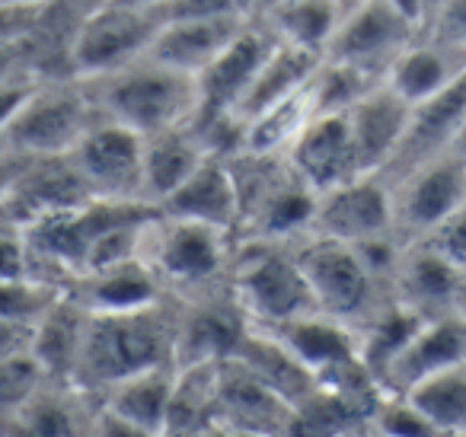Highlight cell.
<instances>
[{"label":"cell","instance_id":"cell-1","mask_svg":"<svg viewBox=\"0 0 466 437\" xmlns=\"http://www.w3.org/2000/svg\"><path fill=\"white\" fill-rule=\"evenodd\" d=\"M176 300L154 303L128 313H90L84 351H80L74 386L99 396L154 367H176Z\"/></svg>","mask_w":466,"mask_h":437},{"label":"cell","instance_id":"cell-2","mask_svg":"<svg viewBox=\"0 0 466 437\" xmlns=\"http://www.w3.org/2000/svg\"><path fill=\"white\" fill-rule=\"evenodd\" d=\"M237 256V237L195 220L167 218L157 211L147 224L141 262L157 275L160 288L173 300L230 290V269Z\"/></svg>","mask_w":466,"mask_h":437},{"label":"cell","instance_id":"cell-3","mask_svg":"<svg viewBox=\"0 0 466 437\" xmlns=\"http://www.w3.org/2000/svg\"><path fill=\"white\" fill-rule=\"evenodd\" d=\"M84 84L99 116L125 125L141 137L179 128L198 116V80L160 65L150 55L122 71Z\"/></svg>","mask_w":466,"mask_h":437},{"label":"cell","instance_id":"cell-4","mask_svg":"<svg viewBox=\"0 0 466 437\" xmlns=\"http://www.w3.org/2000/svg\"><path fill=\"white\" fill-rule=\"evenodd\" d=\"M96 118L99 112L84 80H35V86L4 128L0 154L26 157V160L67 157Z\"/></svg>","mask_w":466,"mask_h":437},{"label":"cell","instance_id":"cell-5","mask_svg":"<svg viewBox=\"0 0 466 437\" xmlns=\"http://www.w3.org/2000/svg\"><path fill=\"white\" fill-rule=\"evenodd\" d=\"M294 256L304 269L319 313L345 322L355 332L393 303L390 288L368 269L355 246L310 233L294 243Z\"/></svg>","mask_w":466,"mask_h":437},{"label":"cell","instance_id":"cell-6","mask_svg":"<svg viewBox=\"0 0 466 437\" xmlns=\"http://www.w3.org/2000/svg\"><path fill=\"white\" fill-rule=\"evenodd\" d=\"M230 294L247 322L262 329L317 313L310 284L294 256V243H237Z\"/></svg>","mask_w":466,"mask_h":437},{"label":"cell","instance_id":"cell-7","mask_svg":"<svg viewBox=\"0 0 466 437\" xmlns=\"http://www.w3.org/2000/svg\"><path fill=\"white\" fill-rule=\"evenodd\" d=\"M160 26V10L93 0L71 36L67 74L74 80H96L147 58Z\"/></svg>","mask_w":466,"mask_h":437},{"label":"cell","instance_id":"cell-8","mask_svg":"<svg viewBox=\"0 0 466 437\" xmlns=\"http://www.w3.org/2000/svg\"><path fill=\"white\" fill-rule=\"evenodd\" d=\"M419 36L421 26L400 0H351L323 58L383 80Z\"/></svg>","mask_w":466,"mask_h":437},{"label":"cell","instance_id":"cell-9","mask_svg":"<svg viewBox=\"0 0 466 437\" xmlns=\"http://www.w3.org/2000/svg\"><path fill=\"white\" fill-rule=\"evenodd\" d=\"M80 182L96 201H144V137L99 116L67 154Z\"/></svg>","mask_w":466,"mask_h":437},{"label":"cell","instance_id":"cell-10","mask_svg":"<svg viewBox=\"0 0 466 437\" xmlns=\"http://www.w3.org/2000/svg\"><path fill=\"white\" fill-rule=\"evenodd\" d=\"M393 188V227L402 243L425 239L447 214L466 201V160L451 150L419 163L390 182Z\"/></svg>","mask_w":466,"mask_h":437},{"label":"cell","instance_id":"cell-11","mask_svg":"<svg viewBox=\"0 0 466 437\" xmlns=\"http://www.w3.org/2000/svg\"><path fill=\"white\" fill-rule=\"evenodd\" d=\"M313 237L361 246L380 237H396L393 188L383 176H358L317 198Z\"/></svg>","mask_w":466,"mask_h":437},{"label":"cell","instance_id":"cell-12","mask_svg":"<svg viewBox=\"0 0 466 437\" xmlns=\"http://www.w3.org/2000/svg\"><path fill=\"white\" fill-rule=\"evenodd\" d=\"M390 294L402 310L419 320H447L460 316L466 297V275L428 243H406L396 262Z\"/></svg>","mask_w":466,"mask_h":437},{"label":"cell","instance_id":"cell-13","mask_svg":"<svg viewBox=\"0 0 466 437\" xmlns=\"http://www.w3.org/2000/svg\"><path fill=\"white\" fill-rule=\"evenodd\" d=\"M294 405L253 377L233 358L218 367V396H214V424L253 437H285Z\"/></svg>","mask_w":466,"mask_h":437},{"label":"cell","instance_id":"cell-14","mask_svg":"<svg viewBox=\"0 0 466 437\" xmlns=\"http://www.w3.org/2000/svg\"><path fill=\"white\" fill-rule=\"evenodd\" d=\"M285 160L298 173V179L310 186L317 195L364 176L361 167H358L355 141H351L345 112L313 116V122L300 131V137L291 144Z\"/></svg>","mask_w":466,"mask_h":437},{"label":"cell","instance_id":"cell-15","mask_svg":"<svg viewBox=\"0 0 466 437\" xmlns=\"http://www.w3.org/2000/svg\"><path fill=\"white\" fill-rule=\"evenodd\" d=\"M345 118H349V131L351 141H355L361 173L380 176L396 157L402 137H406L412 106L380 80L351 109H345Z\"/></svg>","mask_w":466,"mask_h":437},{"label":"cell","instance_id":"cell-16","mask_svg":"<svg viewBox=\"0 0 466 437\" xmlns=\"http://www.w3.org/2000/svg\"><path fill=\"white\" fill-rule=\"evenodd\" d=\"M160 214L179 220L214 227L237 237L240 227V188L233 179V169L227 154H211L160 208Z\"/></svg>","mask_w":466,"mask_h":437},{"label":"cell","instance_id":"cell-17","mask_svg":"<svg viewBox=\"0 0 466 437\" xmlns=\"http://www.w3.org/2000/svg\"><path fill=\"white\" fill-rule=\"evenodd\" d=\"M466 361V320L447 316V320H428L412 332V339L396 351V358L380 373L383 392H409L421 380L447 371Z\"/></svg>","mask_w":466,"mask_h":437},{"label":"cell","instance_id":"cell-18","mask_svg":"<svg viewBox=\"0 0 466 437\" xmlns=\"http://www.w3.org/2000/svg\"><path fill=\"white\" fill-rule=\"evenodd\" d=\"M253 16H186V20H163L150 58L182 74L198 77L243 29Z\"/></svg>","mask_w":466,"mask_h":437},{"label":"cell","instance_id":"cell-19","mask_svg":"<svg viewBox=\"0 0 466 437\" xmlns=\"http://www.w3.org/2000/svg\"><path fill=\"white\" fill-rule=\"evenodd\" d=\"M218 150L195 122L144 137V201L160 208Z\"/></svg>","mask_w":466,"mask_h":437},{"label":"cell","instance_id":"cell-20","mask_svg":"<svg viewBox=\"0 0 466 437\" xmlns=\"http://www.w3.org/2000/svg\"><path fill=\"white\" fill-rule=\"evenodd\" d=\"M466 74V52L451 48L444 42H434L428 36H419L393 67L387 71L383 84L393 93H400L409 106H421L453 86Z\"/></svg>","mask_w":466,"mask_h":437},{"label":"cell","instance_id":"cell-21","mask_svg":"<svg viewBox=\"0 0 466 437\" xmlns=\"http://www.w3.org/2000/svg\"><path fill=\"white\" fill-rule=\"evenodd\" d=\"M176 392V367H154L99 392V405L125 424L150 437H167L169 405Z\"/></svg>","mask_w":466,"mask_h":437},{"label":"cell","instance_id":"cell-22","mask_svg":"<svg viewBox=\"0 0 466 437\" xmlns=\"http://www.w3.org/2000/svg\"><path fill=\"white\" fill-rule=\"evenodd\" d=\"M71 294L90 313H128V310H144L167 300V290L141 259L77 278L71 284Z\"/></svg>","mask_w":466,"mask_h":437},{"label":"cell","instance_id":"cell-23","mask_svg":"<svg viewBox=\"0 0 466 437\" xmlns=\"http://www.w3.org/2000/svg\"><path fill=\"white\" fill-rule=\"evenodd\" d=\"M349 7L351 0H272L256 16L279 42L323 58Z\"/></svg>","mask_w":466,"mask_h":437},{"label":"cell","instance_id":"cell-24","mask_svg":"<svg viewBox=\"0 0 466 437\" xmlns=\"http://www.w3.org/2000/svg\"><path fill=\"white\" fill-rule=\"evenodd\" d=\"M86 322H90V310L67 290V294L42 316L39 326L33 329L29 351L46 367V373L52 380H65V383L74 380L80 351H84Z\"/></svg>","mask_w":466,"mask_h":437},{"label":"cell","instance_id":"cell-25","mask_svg":"<svg viewBox=\"0 0 466 437\" xmlns=\"http://www.w3.org/2000/svg\"><path fill=\"white\" fill-rule=\"evenodd\" d=\"M230 358L247 367L259 383H266L268 390L279 392V396L291 405H298L300 399L317 390L313 373L307 371L268 329H259V326H253V322L247 326L240 345H237V351H233Z\"/></svg>","mask_w":466,"mask_h":437},{"label":"cell","instance_id":"cell-26","mask_svg":"<svg viewBox=\"0 0 466 437\" xmlns=\"http://www.w3.org/2000/svg\"><path fill=\"white\" fill-rule=\"evenodd\" d=\"M313 84V80H310ZM317 106H313V90L304 86L294 97L281 99V103L262 109L240 128V144L237 150L243 154H259V157H285L291 144L300 137V131L313 122ZM233 150V154H237Z\"/></svg>","mask_w":466,"mask_h":437},{"label":"cell","instance_id":"cell-27","mask_svg":"<svg viewBox=\"0 0 466 437\" xmlns=\"http://www.w3.org/2000/svg\"><path fill=\"white\" fill-rule=\"evenodd\" d=\"M402 396L419 412H425L441 431L451 437H466V361L421 380Z\"/></svg>","mask_w":466,"mask_h":437},{"label":"cell","instance_id":"cell-28","mask_svg":"<svg viewBox=\"0 0 466 437\" xmlns=\"http://www.w3.org/2000/svg\"><path fill=\"white\" fill-rule=\"evenodd\" d=\"M71 288H61L46 278H0V322L35 329L42 316L61 300Z\"/></svg>","mask_w":466,"mask_h":437},{"label":"cell","instance_id":"cell-29","mask_svg":"<svg viewBox=\"0 0 466 437\" xmlns=\"http://www.w3.org/2000/svg\"><path fill=\"white\" fill-rule=\"evenodd\" d=\"M48 373L39 361L33 358V351H20L14 358L0 361V424L14 422L23 409L29 405V399L48 383Z\"/></svg>","mask_w":466,"mask_h":437},{"label":"cell","instance_id":"cell-30","mask_svg":"<svg viewBox=\"0 0 466 437\" xmlns=\"http://www.w3.org/2000/svg\"><path fill=\"white\" fill-rule=\"evenodd\" d=\"M368 431L383 437H451L400 392H383Z\"/></svg>","mask_w":466,"mask_h":437},{"label":"cell","instance_id":"cell-31","mask_svg":"<svg viewBox=\"0 0 466 437\" xmlns=\"http://www.w3.org/2000/svg\"><path fill=\"white\" fill-rule=\"evenodd\" d=\"M419 243H428L434 252H441L447 262L463 269V275H466V201L453 214H447V218L441 220L425 239H419Z\"/></svg>","mask_w":466,"mask_h":437},{"label":"cell","instance_id":"cell-32","mask_svg":"<svg viewBox=\"0 0 466 437\" xmlns=\"http://www.w3.org/2000/svg\"><path fill=\"white\" fill-rule=\"evenodd\" d=\"M421 36L466 52V0H441L434 14L428 16Z\"/></svg>","mask_w":466,"mask_h":437},{"label":"cell","instance_id":"cell-33","mask_svg":"<svg viewBox=\"0 0 466 437\" xmlns=\"http://www.w3.org/2000/svg\"><path fill=\"white\" fill-rule=\"evenodd\" d=\"M29 339H33V329L0 322V361H7V358H14V354L26 351Z\"/></svg>","mask_w":466,"mask_h":437},{"label":"cell","instance_id":"cell-34","mask_svg":"<svg viewBox=\"0 0 466 437\" xmlns=\"http://www.w3.org/2000/svg\"><path fill=\"white\" fill-rule=\"evenodd\" d=\"M20 74H29L26 67H23L20 52H16V48L0 46V84H7V80L20 77Z\"/></svg>","mask_w":466,"mask_h":437},{"label":"cell","instance_id":"cell-35","mask_svg":"<svg viewBox=\"0 0 466 437\" xmlns=\"http://www.w3.org/2000/svg\"><path fill=\"white\" fill-rule=\"evenodd\" d=\"M451 154H457V157H463L466 160V116L460 118V125H457V135H453V141H451Z\"/></svg>","mask_w":466,"mask_h":437},{"label":"cell","instance_id":"cell-36","mask_svg":"<svg viewBox=\"0 0 466 437\" xmlns=\"http://www.w3.org/2000/svg\"><path fill=\"white\" fill-rule=\"evenodd\" d=\"M112 4H125V7H147V10H163L169 0H112Z\"/></svg>","mask_w":466,"mask_h":437},{"label":"cell","instance_id":"cell-37","mask_svg":"<svg viewBox=\"0 0 466 437\" xmlns=\"http://www.w3.org/2000/svg\"><path fill=\"white\" fill-rule=\"evenodd\" d=\"M441 0H421V7H425V23H428V16L434 14V7H438Z\"/></svg>","mask_w":466,"mask_h":437},{"label":"cell","instance_id":"cell-38","mask_svg":"<svg viewBox=\"0 0 466 437\" xmlns=\"http://www.w3.org/2000/svg\"><path fill=\"white\" fill-rule=\"evenodd\" d=\"M361 437H383V434H374V431H364Z\"/></svg>","mask_w":466,"mask_h":437},{"label":"cell","instance_id":"cell-39","mask_svg":"<svg viewBox=\"0 0 466 437\" xmlns=\"http://www.w3.org/2000/svg\"><path fill=\"white\" fill-rule=\"evenodd\" d=\"M460 316H463V320H466V300H463V310H460Z\"/></svg>","mask_w":466,"mask_h":437},{"label":"cell","instance_id":"cell-40","mask_svg":"<svg viewBox=\"0 0 466 437\" xmlns=\"http://www.w3.org/2000/svg\"><path fill=\"white\" fill-rule=\"evenodd\" d=\"M86 4H93V0H86Z\"/></svg>","mask_w":466,"mask_h":437},{"label":"cell","instance_id":"cell-41","mask_svg":"<svg viewBox=\"0 0 466 437\" xmlns=\"http://www.w3.org/2000/svg\"><path fill=\"white\" fill-rule=\"evenodd\" d=\"M463 300H466V297H463Z\"/></svg>","mask_w":466,"mask_h":437},{"label":"cell","instance_id":"cell-42","mask_svg":"<svg viewBox=\"0 0 466 437\" xmlns=\"http://www.w3.org/2000/svg\"><path fill=\"white\" fill-rule=\"evenodd\" d=\"M0 437H4V434H0Z\"/></svg>","mask_w":466,"mask_h":437}]
</instances>
